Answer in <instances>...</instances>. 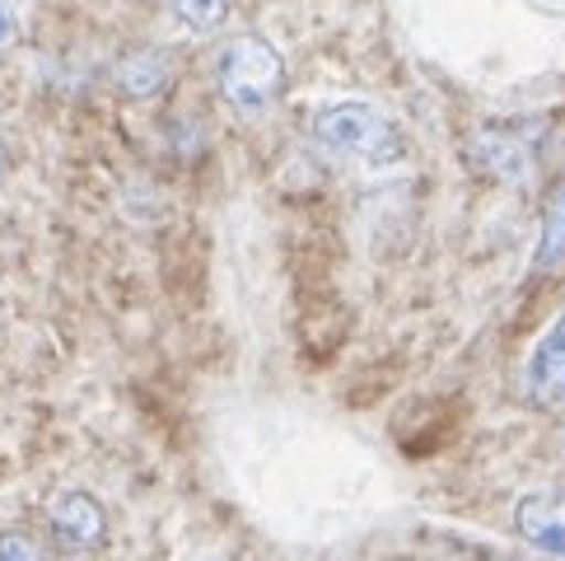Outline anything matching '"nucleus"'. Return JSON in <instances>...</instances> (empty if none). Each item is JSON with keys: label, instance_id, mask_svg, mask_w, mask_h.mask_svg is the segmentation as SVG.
Instances as JSON below:
<instances>
[{"label": "nucleus", "instance_id": "nucleus-3", "mask_svg": "<svg viewBox=\"0 0 565 561\" xmlns=\"http://www.w3.org/2000/svg\"><path fill=\"white\" fill-rule=\"evenodd\" d=\"M47 529H52V543L62 548L66 557H89L108 543V510L104 500L85 487H66L52 496L47 506Z\"/></svg>", "mask_w": 565, "mask_h": 561}, {"label": "nucleus", "instance_id": "nucleus-5", "mask_svg": "<svg viewBox=\"0 0 565 561\" xmlns=\"http://www.w3.org/2000/svg\"><path fill=\"white\" fill-rule=\"evenodd\" d=\"M519 393L529 407H561L565 403V314L537 337V347L523 360Z\"/></svg>", "mask_w": 565, "mask_h": 561}, {"label": "nucleus", "instance_id": "nucleus-8", "mask_svg": "<svg viewBox=\"0 0 565 561\" xmlns=\"http://www.w3.org/2000/svg\"><path fill=\"white\" fill-rule=\"evenodd\" d=\"M565 263V188L542 211V230H537V248H533V272H556Z\"/></svg>", "mask_w": 565, "mask_h": 561}, {"label": "nucleus", "instance_id": "nucleus-11", "mask_svg": "<svg viewBox=\"0 0 565 561\" xmlns=\"http://www.w3.org/2000/svg\"><path fill=\"white\" fill-rule=\"evenodd\" d=\"M19 29H24V19H19V0H0V56L19 43Z\"/></svg>", "mask_w": 565, "mask_h": 561}, {"label": "nucleus", "instance_id": "nucleus-2", "mask_svg": "<svg viewBox=\"0 0 565 561\" xmlns=\"http://www.w3.org/2000/svg\"><path fill=\"white\" fill-rule=\"evenodd\" d=\"M313 136L337 155H351L360 165H397L407 155V140H402L397 123L374 104H360V98H347V104H328L313 117Z\"/></svg>", "mask_w": 565, "mask_h": 561}, {"label": "nucleus", "instance_id": "nucleus-7", "mask_svg": "<svg viewBox=\"0 0 565 561\" xmlns=\"http://www.w3.org/2000/svg\"><path fill=\"white\" fill-rule=\"evenodd\" d=\"M169 75H173L169 56L146 47V52H131V56L117 62L113 85H117V94H122V98H136V104H140V98H154L159 89H169Z\"/></svg>", "mask_w": 565, "mask_h": 561}, {"label": "nucleus", "instance_id": "nucleus-4", "mask_svg": "<svg viewBox=\"0 0 565 561\" xmlns=\"http://www.w3.org/2000/svg\"><path fill=\"white\" fill-rule=\"evenodd\" d=\"M514 533L542 557L565 561V487H533L514 500Z\"/></svg>", "mask_w": 565, "mask_h": 561}, {"label": "nucleus", "instance_id": "nucleus-13", "mask_svg": "<svg viewBox=\"0 0 565 561\" xmlns=\"http://www.w3.org/2000/svg\"><path fill=\"white\" fill-rule=\"evenodd\" d=\"M196 561H225V557H196Z\"/></svg>", "mask_w": 565, "mask_h": 561}, {"label": "nucleus", "instance_id": "nucleus-9", "mask_svg": "<svg viewBox=\"0 0 565 561\" xmlns=\"http://www.w3.org/2000/svg\"><path fill=\"white\" fill-rule=\"evenodd\" d=\"M173 10L192 33H215L230 19V0H173Z\"/></svg>", "mask_w": 565, "mask_h": 561}, {"label": "nucleus", "instance_id": "nucleus-12", "mask_svg": "<svg viewBox=\"0 0 565 561\" xmlns=\"http://www.w3.org/2000/svg\"><path fill=\"white\" fill-rule=\"evenodd\" d=\"M6 173H10V146H6V136H0V188H6Z\"/></svg>", "mask_w": 565, "mask_h": 561}, {"label": "nucleus", "instance_id": "nucleus-10", "mask_svg": "<svg viewBox=\"0 0 565 561\" xmlns=\"http://www.w3.org/2000/svg\"><path fill=\"white\" fill-rule=\"evenodd\" d=\"M0 561H52L33 533L24 529H0Z\"/></svg>", "mask_w": 565, "mask_h": 561}, {"label": "nucleus", "instance_id": "nucleus-1", "mask_svg": "<svg viewBox=\"0 0 565 561\" xmlns=\"http://www.w3.org/2000/svg\"><path fill=\"white\" fill-rule=\"evenodd\" d=\"M215 89L238 117H267L286 94V62L267 38L238 33L215 56Z\"/></svg>", "mask_w": 565, "mask_h": 561}, {"label": "nucleus", "instance_id": "nucleus-6", "mask_svg": "<svg viewBox=\"0 0 565 561\" xmlns=\"http://www.w3.org/2000/svg\"><path fill=\"white\" fill-rule=\"evenodd\" d=\"M468 155L477 173H487L491 183H523L533 173V155L514 131H477Z\"/></svg>", "mask_w": 565, "mask_h": 561}]
</instances>
